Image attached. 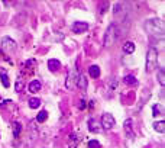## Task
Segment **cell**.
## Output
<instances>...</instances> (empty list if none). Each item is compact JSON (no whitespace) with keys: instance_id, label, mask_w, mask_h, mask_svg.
Returning a JSON list of instances; mask_svg holds the SVG:
<instances>
[{"instance_id":"obj_1","label":"cell","mask_w":165,"mask_h":148,"mask_svg":"<svg viewBox=\"0 0 165 148\" xmlns=\"http://www.w3.org/2000/svg\"><path fill=\"white\" fill-rule=\"evenodd\" d=\"M145 29L153 38H161V39L164 38V22H162V19H158V18L148 19L145 22Z\"/></svg>"},{"instance_id":"obj_2","label":"cell","mask_w":165,"mask_h":148,"mask_svg":"<svg viewBox=\"0 0 165 148\" xmlns=\"http://www.w3.org/2000/svg\"><path fill=\"white\" fill-rule=\"evenodd\" d=\"M116 38H117V25L116 23H110L104 34V42H103V45L106 48L112 47L113 44H114V41H116Z\"/></svg>"},{"instance_id":"obj_3","label":"cell","mask_w":165,"mask_h":148,"mask_svg":"<svg viewBox=\"0 0 165 148\" xmlns=\"http://www.w3.org/2000/svg\"><path fill=\"white\" fill-rule=\"evenodd\" d=\"M158 67V51L155 48H151L146 54V71L151 73Z\"/></svg>"},{"instance_id":"obj_4","label":"cell","mask_w":165,"mask_h":148,"mask_svg":"<svg viewBox=\"0 0 165 148\" xmlns=\"http://www.w3.org/2000/svg\"><path fill=\"white\" fill-rule=\"evenodd\" d=\"M114 123H116V121H114V118H113L110 113H104L101 116V122H100L101 128H104L109 131V129H112L113 126H114Z\"/></svg>"},{"instance_id":"obj_5","label":"cell","mask_w":165,"mask_h":148,"mask_svg":"<svg viewBox=\"0 0 165 148\" xmlns=\"http://www.w3.org/2000/svg\"><path fill=\"white\" fill-rule=\"evenodd\" d=\"M2 47H3V49H5V51L13 52V51H16L18 44H16V42H15L12 38H7V36H5V38L2 39Z\"/></svg>"},{"instance_id":"obj_6","label":"cell","mask_w":165,"mask_h":148,"mask_svg":"<svg viewBox=\"0 0 165 148\" xmlns=\"http://www.w3.org/2000/svg\"><path fill=\"white\" fill-rule=\"evenodd\" d=\"M88 28H90V25L87 22H75L73 26H71V31H73L74 34H83V32L88 31Z\"/></svg>"},{"instance_id":"obj_7","label":"cell","mask_w":165,"mask_h":148,"mask_svg":"<svg viewBox=\"0 0 165 148\" xmlns=\"http://www.w3.org/2000/svg\"><path fill=\"white\" fill-rule=\"evenodd\" d=\"M133 122L132 119H126L125 123H123V128H125V132L127 134V136H130V138H135V132H133Z\"/></svg>"},{"instance_id":"obj_8","label":"cell","mask_w":165,"mask_h":148,"mask_svg":"<svg viewBox=\"0 0 165 148\" xmlns=\"http://www.w3.org/2000/svg\"><path fill=\"white\" fill-rule=\"evenodd\" d=\"M28 87H29V92H31V93H38L41 89H42V84H41L39 80H32L29 83Z\"/></svg>"},{"instance_id":"obj_9","label":"cell","mask_w":165,"mask_h":148,"mask_svg":"<svg viewBox=\"0 0 165 148\" xmlns=\"http://www.w3.org/2000/svg\"><path fill=\"white\" fill-rule=\"evenodd\" d=\"M75 84H77V87H80L81 90H86L87 89V79L84 74H80L78 77H77V80H75Z\"/></svg>"},{"instance_id":"obj_10","label":"cell","mask_w":165,"mask_h":148,"mask_svg":"<svg viewBox=\"0 0 165 148\" xmlns=\"http://www.w3.org/2000/svg\"><path fill=\"white\" fill-rule=\"evenodd\" d=\"M100 122H97L96 119H90L88 121V129L91 131V132H100Z\"/></svg>"},{"instance_id":"obj_11","label":"cell","mask_w":165,"mask_h":148,"mask_svg":"<svg viewBox=\"0 0 165 148\" xmlns=\"http://www.w3.org/2000/svg\"><path fill=\"white\" fill-rule=\"evenodd\" d=\"M48 68L51 71H58L61 68V62L58 60H49L48 61Z\"/></svg>"},{"instance_id":"obj_12","label":"cell","mask_w":165,"mask_h":148,"mask_svg":"<svg viewBox=\"0 0 165 148\" xmlns=\"http://www.w3.org/2000/svg\"><path fill=\"white\" fill-rule=\"evenodd\" d=\"M88 74H90V77H93V79L100 77V67L99 66H91V67L88 68Z\"/></svg>"},{"instance_id":"obj_13","label":"cell","mask_w":165,"mask_h":148,"mask_svg":"<svg viewBox=\"0 0 165 148\" xmlns=\"http://www.w3.org/2000/svg\"><path fill=\"white\" fill-rule=\"evenodd\" d=\"M123 51H125L126 54H133V52H135V44L130 42V41L125 42V45H123Z\"/></svg>"},{"instance_id":"obj_14","label":"cell","mask_w":165,"mask_h":148,"mask_svg":"<svg viewBox=\"0 0 165 148\" xmlns=\"http://www.w3.org/2000/svg\"><path fill=\"white\" fill-rule=\"evenodd\" d=\"M164 126H165V122L164 121H158V122H153V129L159 132V134H164Z\"/></svg>"},{"instance_id":"obj_15","label":"cell","mask_w":165,"mask_h":148,"mask_svg":"<svg viewBox=\"0 0 165 148\" xmlns=\"http://www.w3.org/2000/svg\"><path fill=\"white\" fill-rule=\"evenodd\" d=\"M123 83L129 84V86H136V84H138V80H136V77H133V76H126L125 79H123Z\"/></svg>"},{"instance_id":"obj_16","label":"cell","mask_w":165,"mask_h":148,"mask_svg":"<svg viewBox=\"0 0 165 148\" xmlns=\"http://www.w3.org/2000/svg\"><path fill=\"white\" fill-rule=\"evenodd\" d=\"M28 105H29L32 109H36V108H39L41 100L38 99V97H31V99H29V102H28Z\"/></svg>"},{"instance_id":"obj_17","label":"cell","mask_w":165,"mask_h":148,"mask_svg":"<svg viewBox=\"0 0 165 148\" xmlns=\"http://www.w3.org/2000/svg\"><path fill=\"white\" fill-rule=\"evenodd\" d=\"M46 119H48V112H46V110H41L39 113H38V116H36V122L42 123V122H45Z\"/></svg>"},{"instance_id":"obj_18","label":"cell","mask_w":165,"mask_h":148,"mask_svg":"<svg viewBox=\"0 0 165 148\" xmlns=\"http://www.w3.org/2000/svg\"><path fill=\"white\" fill-rule=\"evenodd\" d=\"M12 126H13V135H15V138H18V136L20 135L22 126H20L19 122H13V123H12Z\"/></svg>"},{"instance_id":"obj_19","label":"cell","mask_w":165,"mask_h":148,"mask_svg":"<svg viewBox=\"0 0 165 148\" xmlns=\"http://www.w3.org/2000/svg\"><path fill=\"white\" fill-rule=\"evenodd\" d=\"M0 79H2V84L5 87H9L10 86V81H9V77H7L6 73H0Z\"/></svg>"},{"instance_id":"obj_20","label":"cell","mask_w":165,"mask_h":148,"mask_svg":"<svg viewBox=\"0 0 165 148\" xmlns=\"http://www.w3.org/2000/svg\"><path fill=\"white\" fill-rule=\"evenodd\" d=\"M158 80H159V84H161V86L165 84V74H164V70H162V68L158 70Z\"/></svg>"},{"instance_id":"obj_21","label":"cell","mask_w":165,"mask_h":148,"mask_svg":"<svg viewBox=\"0 0 165 148\" xmlns=\"http://www.w3.org/2000/svg\"><path fill=\"white\" fill-rule=\"evenodd\" d=\"M15 89H16V92H22V89H23V79H22V77L16 80V84H15Z\"/></svg>"},{"instance_id":"obj_22","label":"cell","mask_w":165,"mask_h":148,"mask_svg":"<svg viewBox=\"0 0 165 148\" xmlns=\"http://www.w3.org/2000/svg\"><path fill=\"white\" fill-rule=\"evenodd\" d=\"M152 112H153V116H158V113L162 112V106L158 105V103H157V105H153V106H152Z\"/></svg>"},{"instance_id":"obj_23","label":"cell","mask_w":165,"mask_h":148,"mask_svg":"<svg viewBox=\"0 0 165 148\" xmlns=\"http://www.w3.org/2000/svg\"><path fill=\"white\" fill-rule=\"evenodd\" d=\"M88 148H100V142L97 140H90L88 141Z\"/></svg>"},{"instance_id":"obj_24","label":"cell","mask_w":165,"mask_h":148,"mask_svg":"<svg viewBox=\"0 0 165 148\" xmlns=\"http://www.w3.org/2000/svg\"><path fill=\"white\" fill-rule=\"evenodd\" d=\"M84 108H86V102L81 100V102H80V109H84Z\"/></svg>"}]
</instances>
